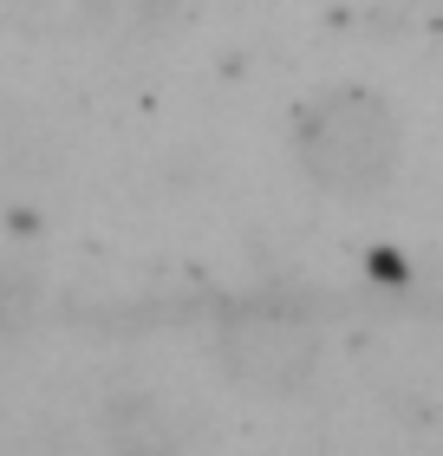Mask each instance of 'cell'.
<instances>
[{"label": "cell", "instance_id": "6da1fadb", "mask_svg": "<svg viewBox=\"0 0 443 456\" xmlns=\"http://www.w3.org/2000/svg\"><path fill=\"white\" fill-rule=\"evenodd\" d=\"M293 157L313 190L340 202H372L398 170V111L365 86H332L293 118Z\"/></svg>", "mask_w": 443, "mask_h": 456}, {"label": "cell", "instance_id": "7a4b0ae2", "mask_svg": "<svg viewBox=\"0 0 443 456\" xmlns=\"http://www.w3.org/2000/svg\"><path fill=\"white\" fill-rule=\"evenodd\" d=\"M216 359L242 391L255 398H287L313 379L320 333L293 306H228L216 320Z\"/></svg>", "mask_w": 443, "mask_h": 456}]
</instances>
